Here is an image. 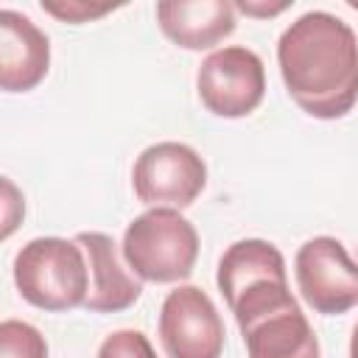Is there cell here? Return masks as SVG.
<instances>
[{"instance_id":"ba28073f","label":"cell","mask_w":358,"mask_h":358,"mask_svg":"<svg viewBox=\"0 0 358 358\" xmlns=\"http://www.w3.org/2000/svg\"><path fill=\"white\" fill-rule=\"evenodd\" d=\"M157 330L168 358H221L224 352V322L199 285L168 291Z\"/></svg>"},{"instance_id":"7a4b0ae2","label":"cell","mask_w":358,"mask_h":358,"mask_svg":"<svg viewBox=\"0 0 358 358\" xmlns=\"http://www.w3.org/2000/svg\"><path fill=\"white\" fill-rule=\"evenodd\" d=\"M229 310L241 327L249 358H322L319 338L291 296L288 277L263 280L241 291Z\"/></svg>"},{"instance_id":"8992f818","label":"cell","mask_w":358,"mask_h":358,"mask_svg":"<svg viewBox=\"0 0 358 358\" xmlns=\"http://www.w3.org/2000/svg\"><path fill=\"white\" fill-rule=\"evenodd\" d=\"M196 90L204 109L215 117H246L266 95L263 59L243 45L218 48L204 56L196 73Z\"/></svg>"},{"instance_id":"ac0fdd59","label":"cell","mask_w":358,"mask_h":358,"mask_svg":"<svg viewBox=\"0 0 358 358\" xmlns=\"http://www.w3.org/2000/svg\"><path fill=\"white\" fill-rule=\"evenodd\" d=\"M350 6H352V8H358V3H350Z\"/></svg>"},{"instance_id":"5b68a950","label":"cell","mask_w":358,"mask_h":358,"mask_svg":"<svg viewBox=\"0 0 358 358\" xmlns=\"http://www.w3.org/2000/svg\"><path fill=\"white\" fill-rule=\"evenodd\" d=\"M207 185V165L196 148L176 140H162L148 145L131 168L134 196L145 207L185 210L190 207Z\"/></svg>"},{"instance_id":"30bf717a","label":"cell","mask_w":358,"mask_h":358,"mask_svg":"<svg viewBox=\"0 0 358 358\" xmlns=\"http://www.w3.org/2000/svg\"><path fill=\"white\" fill-rule=\"evenodd\" d=\"M76 243L84 249L87 268H90V291L84 308L92 313H117L131 308L140 294V277L134 271H126L123 252H117V243L106 232H78Z\"/></svg>"},{"instance_id":"8fae6325","label":"cell","mask_w":358,"mask_h":358,"mask_svg":"<svg viewBox=\"0 0 358 358\" xmlns=\"http://www.w3.org/2000/svg\"><path fill=\"white\" fill-rule=\"evenodd\" d=\"M162 34L185 50H210L235 31V6L229 0H162L157 3Z\"/></svg>"},{"instance_id":"6da1fadb","label":"cell","mask_w":358,"mask_h":358,"mask_svg":"<svg viewBox=\"0 0 358 358\" xmlns=\"http://www.w3.org/2000/svg\"><path fill=\"white\" fill-rule=\"evenodd\" d=\"M277 64L288 95L310 117H344L358 101V36L330 11L296 17L277 42Z\"/></svg>"},{"instance_id":"3957f363","label":"cell","mask_w":358,"mask_h":358,"mask_svg":"<svg viewBox=\"0 0 358 358\" xmlns=\"http://www.w3.org/2000/svg\"><path fill=\"white\" fill-rule=\"evenodd\" d=\"M14 285L20 296L39 310L62 313L84 305L90 291L84 249L76 238L45 235L28 241L14 257Z\"/></svg>"},{"instance_id":"9c48e42d","label":"cell","mask_w":358,"mask_h":358,"mask_svg":"<svg viewBox=\"0 0 358 358\" xmlns=\"http://www.w3.org/2000/svg\"><path fill=\"white\" fill-rule=\"evenodd\" d=\"M50 67L45 31L14 8L0 11V87L6 92L34 90Z\"/></svg>"},{"instance_id":"2e32d148","label":"cell","mask_w":358,"mask_h":358,"mask_svg":"<svg viewBox=\"0 0 358 358\" xmlns=\"http://www.w3.org/2000/svg\"><path fill=\"white\" fill-rule=\"evenodd\" d=\"M232 6H235V11H243V14H249V17H274V14L285 11L291 3H288V0H282V3H252V0H238V3H232Z\"/></svg>"},{"instance_id":"4fadbf2b","label":"cell","mask_w":358,"mask_h":358,"mask_svg":"<svg viewBox=\"0 0 358 358\" xmlns=\"http://www.w3.org/2000/svg\"><path fill=\"white\" fill-rule=\"evenodd\" d=\"M98 358H157V352L143 330L129 327L109 333L98 347Z\"/></svg>"},{"instance_id":"5bb4252c","label":"cell","mask_w":358,"mask_h":358,"mask_svg":"<svg viewBox=\"0 0 358 358\" xmlns=\"http://www.w3.org/2000/svg\"><path fill=\"white\" fill-rule=\"evenodd\" d=\"M42 11L56 17L59 22L81 25V22H90V20H98L109 11H115V6H95V3H84V0H42Z\"/></svg>"},{"instance_id":"52a82bcc","label":"cell","mask_w":358,"mask_h":358,"mask_svg":"<svg viewBox=\"0 0 358 358\" xmlns=\"http://www.w3.org/2000/svg\"><path fill=\"white\" fill-rule=\"evenodd\" d=\"M296 288L322 316H338L358 305V263L330 235L305 241L294 257Z\"/></svg>"},{"instance_id":"e0dca14e","label":"cell","mask_w":358,"mask_h":358,"mask_svg":"<svg viewBox=\"0 0 358 358\" xmlns=\"http://www.w3.org/2000/svg\"><path fill=\"white\" fill-rule=\"evenodd\" d=\"M350 358H358V324L352 327V336H350Z\"/></svg>"},{"instance_id":"277c9868","label":"cell","mask_w":358,"mask_h":358,"mask_svg":"<svg viewBox=\"0 0 358 358\" xmlns=\"http://www.w3.org/2000/svg\"><path fill=\"white\" fill-rule=\"evenodd\" d=\"M120 252L140 280L182 282L196 268L199 232L179 210L154 207L126 227Z\"/></svg>"},{"instance_id":"9a60e30c","label":"cell","mask_w":358,"mask_h":358,"mask_svg":"<svg viewBox=\"0 0 358 358\" xmlns=\"http://www.w3.org/2000/svg\"><path fill=\"white\" fill-rule=\"evenodd\" d=\"M3 207H6V215H3V238H8L11 232H14V227H17V221L22 218V213H25V204H22V196L17 193V187L11 185V179H3Z\"/></svg>"},{"instance_id":"7c38bea8","label":"cell","mask_w":358,"mask_h":358,"mask_svg":"<svg viewBox=\"0 0 358 358\" xmlns=\"http://www.w3.org/2000/svg\"><path fill=\"white\" fill-rule=\"evenodd\" d=\"M0 358H48L45 336L20 319L0 322Z\"/></svg>"}]
</instances>
